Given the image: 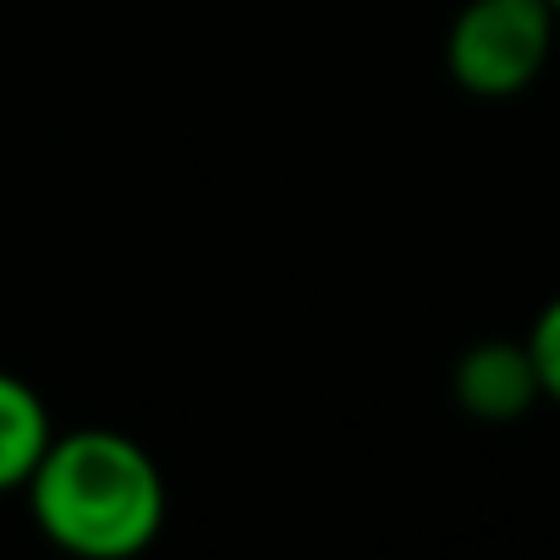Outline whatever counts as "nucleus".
I'll list each match as a JSON object with an SVG mask.
<instances>
[{"mask_svg": "<svg viewBox=\"0 0 560 560\" xmlns=\"http://www.w3.org/2000/svg\"><path fill=\"white\" fill-rule=\"evenodd\" d=\"M549 0H467L445 34V67L456 89L478 100H511L538 83L555 50Z\"/></svg>", "mask_w": 560, "mask_h": 560, "instance_id": "f03ea898", "label": "nucleus"}, {"mask_svg": "<svg viewBox=\"0 0 560 560\" xmlns=\"http://www.w3.org/2000/svg\"><path fill=\"white\" fill-rule=\"evenodd\" d=\"M50 412L39 401L34 385H23L18 374H0V489H23L28 472L39 467L45 445H50Z\"/></svg>", "mask_w": 560, "mask_h": 560, "instance_id": "20e7f679", "label": "nucleus"}, {"mask_svg": "<svg viewBox=\"0 0 560 560\" xmlns=\"http://www.w3.org/2000/svg\"><path fill=\"white\" fill-rule=\"evenodd\" d=\"M23 489L34 522L83 560H127L165 527V478L149 451L116 429L50 434Z\"/></svg>", "mask_w": 560, "mask_h": 560, "instance_id": "f257e3e1", "label": "nucleus"}, {"mask_svg": "<svg viewBox=\"0 0 560 560\" xmlns=\"http://www.w3.org/2000/svg\"><path fill=\"white\" fill-rule=\"evenodd\" d=\"M527 358L538 374V396H549L560 407V298H549L527 330Z\"/></svg>", "mask_w": 560, "mask_h": 560, "instance_id": "39448f33", "label": "nucleus"}, {"mask_svg": "<svg viewBox=\"0 0 560 560\" xmlns=\"http://www.w3.org/2000/svg\"><path fill=\"white\" fill-rule=\"evenodd\" d=\"M549 7H555V18H560V0H549Z\"/></svg>", "mask_w": 560, "mask_h": 560, "instance_id": "423d86ee", "label": "nucleus"}, {"mask_svg": "<svg viewBox=\"0 0 560 560\" xmlns=\"http://www.w3.org/2000/svg\"><path fill=\"white\" fill-rule=\"evenodd\" d=\"M456 401L483 423H511L538 401V374L527 341H478L456 363Z\"/></svg>", "mask_w": 560, "mask_h": 560, "instance_id": "7ed1b4c3", "label": "nucleus"}]
</instances>
